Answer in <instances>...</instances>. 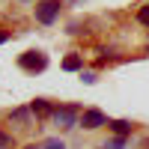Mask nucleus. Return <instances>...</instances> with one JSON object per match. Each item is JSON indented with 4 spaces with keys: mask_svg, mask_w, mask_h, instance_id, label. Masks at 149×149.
<instances>
[{
    "mask_svg": "<svg viewBox=\"0 0 149 149\" xmlns=\"http://www.w3.org/2000/svg\"><path fill=\"white\" fill-rule=\"evenodd\" d=\"M63 69H66V72H78V69H81V57H78V54L66 57V60H63Z\"/></svg>",
    "mask_w": 149,
    "mask_h": 149,
    "instance_id": "0eeeda50",
    "label": "nucleus"
},
{
    "mask_svg": "<svg viewBox=\"0 0 149 149\" xmlns=\"http://www.w3.org/2000/svg\"><path fill=\"white\" fill-rule=\"evenodd\" d=\"M27 149H39V146H27Z\"/></svg>",
    "mask_w": 149,
    "mask_h": 149,
    "instance_id": "ddd939ff",
    "label": "nucleus"
},
{
    "mask_svg": "<svg viewBox=\"0 0 149 149\" xmlns=\"http://www.w3.org/2000/svg\"><path fill=\"white\" fill-rule=\"evenodd\" d=\"M107 125L113 128V131L119 134V137H125V134H131V122H128V119H113V122H107Z\"/></svg>",
    "mask_w": 149,
    "mask_h": 149,
    "instance_id": "423d86ee",
    "label": "nucleus"
},
{
    "mask_svg": "<svg viewBox=\"0 0 149 149\" xmlns=\"http://www.w3.org/2000/svg\"><path fill=\"white\" fill-rule=\"evenodd\" d=\"M125 146V137H113L110 143H104V149H122Z\"/></svg>",
    "mask_w": 149,
    "mask_h": 149,
    "instance_id": "9b49d317",
    "label": "nucleus"
},
{
    "mask_svg": "<svg viewBox=\"0 0 149 149\" xmlns=\"http://www.w3.org/2000/svg\"><path fill=\"white\" fill-rule=\"evenodd\" d=\"M54 122H57L60 128H74V125H78V107H74V104L57 107L54 110Z\"/></svg>",
    "mask_w": 149,
    "mask_h": 149,
    "instance_id": "7ed1b4c3",
    "label": "nucleus"
},
{
    "mask_svg": "<svg viewBox=\"0 0 149 149\" xmlns=\"http://www.w3.org/2000/svg\"><path fill=\"white\" fill-rule=\"evenodd\" d=\"M42 149H66V143L60 140V137H51V140H45V143H42Z\"/></svg>",
    "mask_w": 149,
    "mask_h": 149,
    "instance_id": "6e6552de",
    "label": "nucleus"
},
{
    "mask_svg": "<svg viewBox=\"0 0 149 149\" xmlns=\"http://www.w3.org/2000/svg\"><path fill=\"white\" fill-rule=\"evenodd\" d=\"M60 15V0H42L36 3V21L39 24H54Z\"/></svg>",
    "mask_w": 149,
    "mask_h": 149,
    "instance_id": "f03ea898",
    "label": "nucleus"
},
{
    "mask_svg": "<svg viewBox=\"0 0 149 149\" xmlns=\"http://www.w3.org/2000/svg\"><path fill=\"white\" fill-rule=\"evenodd\" d=\"M12 143V137H9V134H3V131H0V146H9Z\"/></svg>",
    "mask_w": 149,
    "mask_h": 149,
    "instance_id": "f8f14e48",
    "label": "nucleus"
},
{
    "mask_svg": "<svg viewBox=\"0 0 149 149\" xmlns=\"http://www.w3.org/2000/svg\"><path fill=\"white\" fill-rule=\"evenodd\" d=\"M81 125H84L86 131H95V128H102V125H107V116L102 113V110H95V107H90V110H84V113H81Z\"/></svg>",
    "mask_w": 149,
    "mask_h": 149,
    "instance_id": "20e7f679",
    "label": "nucleus"
},
{
    "mask_svg": "<svg viewBox=\"0 0 149 149\" xmlns=\"http://www.w3.org/2000/svg\"><path fill=\"white\" fill-rule=\"evenodd\" d=\"M54 110H57V107L48 102V98H36V102H30V113L42 116V119H45V116H54Z\"/></svg>",
    "mask_w": 149,
    "mask_h": 149,
    "instance_id": "39448f33",
    "label": "nucleus"
},
{
    "mask_svg": "<svg viewBox=\"0 0 149 149\" xmlns=\"http://www.w3.org/2000/svg\"><path fill=\"white\" fill-rule=\"evenodd\" d=\"M18 66L27 69V72H45L48 69V57L42 51H27V54L18 57Z\"/></svg>",
    "mask_w": 149,
    "mask_h": 149,
    "instance_id": "f257e3e1",
    "label": "nucleus"
},
{
    "mask_svg": "<svg viewBox=\"0 0 149 149\" xmlns=\"http://www.w3.org/2000/svg\"><path fill=\"white\" fill-rule=\"evenodd\" d=\"M137 21L143 24V27H149V3H146V6H140V12H137Z\"/></svg>",
    "mask_w": 149,
    "mask_h": 149,
    "instance_id": "1a4fd4ad",
    "label": "nucleus"
},
{
    "mask_svg": "<svg viewBox=\"0 0 149 149\" xmlns=\"http://www.w3.org/2000/svg\"><path fill=\"white\" fill-rule=\"evenodd\" d=\"M27 116H30V110H24V107L12 110V119H18V122H27Z\"/></svg>",
    "mask_w": 149,
    "mask_h": 149,
    "instance_id": "9d476101",
    "label": "nucleus"
}]
</instances>
